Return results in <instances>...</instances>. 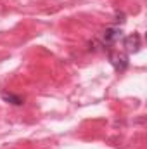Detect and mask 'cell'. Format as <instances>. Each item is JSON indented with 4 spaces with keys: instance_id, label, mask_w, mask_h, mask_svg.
I'll return each instance as SVG.
<instances>
[{
    "instance_id": "6da1fadb",
    "label": "cell",
    "mask_w": 147,
    "mask_h": 149,
    "mask_svg": "<svg viewBox=\"0 0 147 149\" xmlns=\"http://www.w3.org/2000/svg\"><path fill=\"white\" fill-rule=\"evenodd\" d=\"M121 37H123V30L119 26H109V28H106L102 31V45L111 47V45H114Z\"/></svg>"
},
{
    "instance_id": "7a4b0ae2",
    "label": "cell",
    "mask_w": 147,
    "mask_h": 149,
    "mask_svg": "<svg viewBox=\"0 0 147 149\" xmlns=\"http://www.w3.org/2000/svg\"><path fill=\"white\" fill-rule=\"evenodd\" d=\"M109 61L114 66V70L119 71V73H123L128 68V64H130L128 54H121V52H109Z\"/></svg>"
},
{
    "instance_id": "3957f363",
    "label": "cell",
    "mask_w": 147,
    "mask_h": 149,
    "mask_svg": "<svg viewBox=\"0 0 147 149\" xmlns=\"http://www.w3.org/2000/svg\"><path fill=\"white\" fill-rule=\"evenodd\" d=\"M123 45H125V50H126L128 54H135V52H139L140 47H142V38H140L139 33H132V35L125 37Z\"/></svg>"
},
{
    "instance_id": "277c9868",
    "label": "cell",
    "mask_w": 147,
    "mask_h": 149,
    "mask_svg": "<svg viewBox=\"0 0 147 149\" xmlns=\"http://www.w3.org/2000/svg\"><path fill=\"white\" fill-rule=\"evenodd\" d=\"M0 97H2L7 104H12V106H23V104H24V97H23V95L12 94V92H7V90H2V92H0Z\"/></svg>"
}]
</instances>
